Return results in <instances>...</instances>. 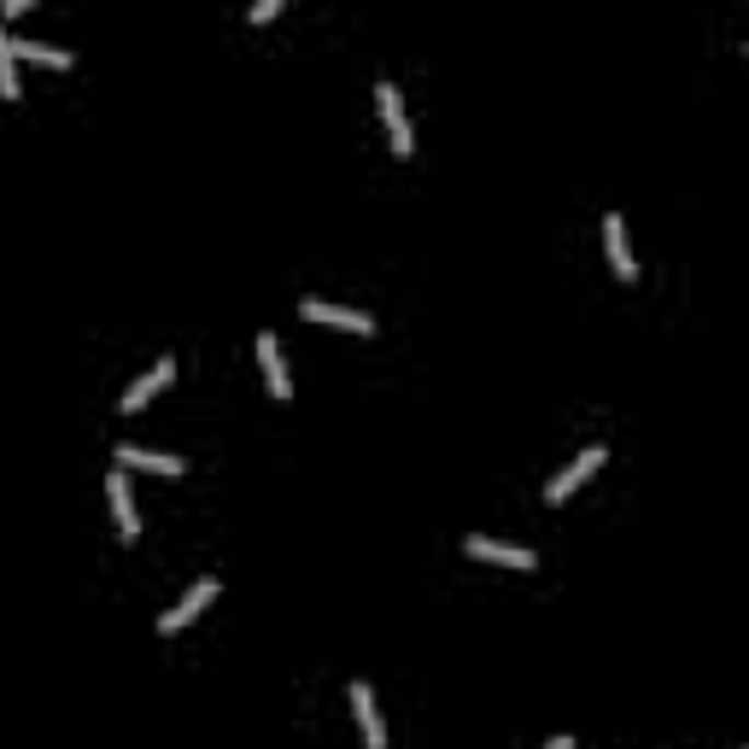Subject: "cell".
<instances>
[{
    "instance_id": "obj_1",
    "label": "cell",
    "mask_w": 749,
    "mask_h": 749,
    "mask_svg": "<svg viewBox=\"0 0 749 749\" xmlns=\"http://www.w3.org/2000/svg\"><path fill=\"white\" fill-rule=\"evenodd\" d=\"M374 100H381V117H387V135H393V152H399V159H411V152H416V135H411V117H404L399 89L381 77V82H374Z\"/></svg>"
},
{
    "instance_id": "obj_2",
    "label": "cell",
    "mask_w": 749,
    "mask_h": 749,
    "mask_svg": "<svg viewBox=\"0 0 749 749\" xmlns=\"http://www.w3.org/2000/svg\"><path fill=\"white\" fill-rule=\"evenodd\" d=\"M304 322H322V329H346V334H374V316L364 311H346V304H329V299H304L299 304Z\"/></svg>"
},
{
    "instance_id": "obj_3",
    "label": "cell",
    "mask_w": 749,
    "mask_h": 749,
    "mask_svg": "<svg viewBox=\"0 0 749 749\" xmlns=\"http://www.w3.org/2000/svg\"><path fill=\"white\" fill-rule=\"evenodd\" d=\"M463 551L481 556V562H504V568H539L533 551H521V544H498V539H486V533H469Z\"/></svg>"
},
{
    "instance_id": "obj_4",
    "label": "cell",
    "mask_w": 749,
    "mask_h": 749,
    "mask_svg": "<svg viewBox=\"0 0 749 749\" xmlns=\"http://www.w3.org/2000/svg\"><path fill=\"white\" fill-rule=\"evenodd\" d=\"M603 457H609L603 446H591V451H580V457H574V463H568V469H562V474H556V481H551V486H544V504H562V498H568V492H574V486H580V481H586V474H591V469H603Z\"/></svg>"
},
{
    "instance_id": "obj_5",
    "label": "cell",
    "mask_w": 749,
    "mask_h": 749,
    "mask_svg": "<svg viewBox=\"0 0 749 749\" xmlns=\"http://www.w3.org/2000/svg\"><path fill=\"white\" fill-rule=\"evenodd\" d=\"M603 246H609V264H615V276H621V281H638V258H633V246H626L621 211L603 217Z\"/></svg>"
},
{
    "instance_id": "obj_6",
    "label": "cell",
    "mask_w": 749,
    "mask_h": 749,
    "mask_svg": "<svg viewBox=\"0 0 749 749\" xmlns=\"http://www.w3.org/2000/svg\"><path fill=\"white\" fill-rule=\"evenodd\" d=\"M211 598H217V580H194V586H187V598H182L176 609H164V615H159V633H182V626L194 621Z\"/></svg>"
},
{
    "instance_id": "obj_7",
    "label": "cell",
    "mask_w": 749,
    "mask_h": 749,
    "mask_svg": "<svg viewBox=\"0 0 749 749\" xmlns=\"http://www.w3.org/2000/svg\"><path fill=\"white\" fill-rule=\"evenodd\" d=\"M352 708H357V726H364V744L369 749H387V726H381V708H374L369 679H352Z\"/></svg>"
},
{
    "instance_id": "obj_8",
    "label": "cell",
    "mask_w": 749,
    "mask_h": 749,
    "mask_svg": "<svg viewBox=\"0 0 749 749\" xmlns=\"http://www.w3.org/2000/svg\"><path fill=\"white\" fill-rule=\"evenodd\" d=\"M106 498H112V509H117V533H124V539H141V509H135L124 474H106Z\"/></svg>"
},
{
    "instance_id": "obj_9",
    "label": "cell",
    "mask_w": 749,
    "mask_h": 749,
    "mask_svg": "<svg viewBox=\"0 0 749 749\" xmlns=\"http://www.w3.org/2000/svg\"><path fill=\"white\" fill-rule=\"evenodd\" d=\"M258 364H264V381L276 399H293V381H287V364H281V339L276 334H258Z\"/></svg>"
},
{
    "instance_id": "obj_10",
    "label": "cell",
    "mask_w": 749,
    "mask_h": 749,
    "mask_svg": "<svg viewBox=\"0 0 749 749\" xmlns=\"http://www.w3.org/2000/svg\"><path fill=\"white\" fill-rule=\"evenodd\" d=\"M170 374H176V364H170V357H159V364H152V369L141 374V381H135L129 393H124V416H135V411H141V404H147L152 393H159V387L170 381Z\"/></svg>"
},
{
    "instance_id": "obj_11",
    "label": "cell",
    "mask_w": 749,
    "mask_h": 749,
    "mask_svg": "<svg viewBox=\"0 0 749 749\" xmlns=\"http://www.w3.org/2000/svg\"><path fill=\"white\" fill-rule=\"evenodd\" d=\"M117 463H124V469H152V474H182V469H187L182 457H170V451H141V446H117Z\"/></svg>"
},
{
    "instance_id": "obj_12",
    "label": "cell",
    "mask_w": 749,
    "mask_h": 749,
    "mask_svg": "<svg viewBox=\"0 0 749 749\" xmlns=\"http://www.w3.org/2000/svg\"><path fill=\"white\" fill-rule=\"evenodd\" d=\"M19 71H12V36L0 30V100H19Z\"/></svg>"
},
{
    "instance_id": "obj_13",
    "label": "cell",
    "mask_w": 749,
    "mask_h": 749,
    "mask_svg": "<svg viewBox=\"0 0 749 749\" xmlns=\"http://www.w3.org/2000/svg\"><path fill=\"white\" fill-rule=\"evenodd\" d=\"M544 749H574V738H568V731H562V738H551V744H544Z\"/></svg>"
}]
</instances>
